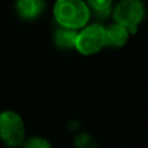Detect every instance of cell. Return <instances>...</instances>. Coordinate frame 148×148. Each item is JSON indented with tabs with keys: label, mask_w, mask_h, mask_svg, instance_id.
<instances>
[{
	"label": "cell",
	"mask_w": 148,
	"mask_h": 148,
	"mask_svg": "<svg viewBox=\"0 0 148 148\" xmlns=\"http://www.w3.org/2000/svg\"><path fill=\"white\" fill-rule=\"evenodd\" d=\"M52 13L59 26L74 30L82 29L91 18L90 8L84 0H56Z\"/></svg>",
	"instance_id": "6da1fadb"
},
{
	"label": "cell",
	"mask_w": 148,
	"mask_h": 148,
	"mask_svg": "<svg viewBox=\"0 0 148 148\" xmlns=\"http://www.w3.org/2000/svg\"><path fill=\"white\" fill-rule=\"evenodd\" d=\"M26 139L23 118L14 110L0 112V142L7 147H20Z\"/></svg>",
	"instance_id": "7a4b0ae2"
},
{
	"label": "cell",
	"mask_w": 148,
	"mask_h": 148,
	"mask_svg": "<svg viewBox=\"0 0 148 148\" xmlns=\"http://www.w3.org/2000/svg\"><path fill=\"white\" fill-rule=\"evenodd\" d=\"M107 47L105 26L99 22L84 25L77 33L74 49L83 56H91Z\"/></svg>",
	"instance_id": "3957f363"
},
{
	"label": "cell",
	"mask_w": 148,
	"mask_h": 148,
	"mask_svg": "<svg viewBox=\"0 0 148 148\" xmlns=\"http://www.w3.org/2000/svg\"><path fill=\"white\" fill-rule=\"evenodd\" d=\"M114 22L126 26L130 34H135L146 17V5L142 0H120L112 8Z\"/></svg>",
	"instance_id": "277c9868"
},
{
	"label": "cell",
	"mask_w": 148,
	"mask_h": 148,
	"mask_svg": "<svg viewBox=\"0 0 148 148\" xmlns=\"http://www.w3.org/2000/svg\"><path fill=\"white\" fill-rule=\"evenodd\" d=\"M47 7L46 0H16L14 10L23 21H34L44 13Z\"/></svg>",
	"instance_id": "5b68a950"
},
{
	"label": "cell",
	"mask_w": 148,
	"mask_h": 148,
	"mask_svg": "<svg viewBox=\"0 0 148 148\" xmlns=\"http://www.w3.org/2000/svg\"><path fill=\"white\" fill-rule=\"evenodd\" d=\"M130 31L126 26L118 22H113L109 26H105V40L107 46L113 48H122L130 38Z\"/></svg>",
	"instance_id": "8992f818"
},
{
	"label": "cell",
	"mask_w": 148,
	"mask_h": 148,
	"mask_svg": "<svg viewBox=\"0 0 148 148\" xmlns=\"http://www.w3.org/2000/svg\"><path fill=\"white\" fill-rule=\"evenodd\" d=\"M77 33H78V30L59 26L52 34V42H53L55 47L60 49H65V51L66 49H74Z\"/></svg>",
	"instance_id": "52a82bcc"
},
{
	"label": "cell",
	"mask_w": 148,
	"mask_h": 148,
	"mask_svg": "<svg viewBox=\"0 0 148 148\" xmlns=\"http://www.w3.org/2000/svg\"><path fill=\"white\" fill-rule=\"evenodd\" d=\"M91 16L99 21H104L112 14L113 0H86Z\"/></svg>",
	"instance_id": "ba28073f"
},
{
	"label": "cell",
	"mask_w": 148,
	"mask_h": 148,
	"mask_svg": "<svg viewBox=\"0 0 148 148\" xmlns=\"http://www.w3.org/2000/svg\"><path fill=\"white\" fill-rule=\"evenodd\" d=\"M74 146L78 148H94L97 147V142L95 140V138L88 133H78L74 136L73 140Z\"/></svg>",
	"instance_id": "9c48e42d"
},
{
	"label": "cell",
	"mask_w": 148,
	"mask_h": 148,
	"mask_svg": "<svg viewBox=\"0 0 148 148\" xmlns=\"http://www.w3.org/2000/svg\"><path fill=\"white\" fill-rule=\"evenodd\" d=\"M22 146L26 148H51L52 144L48 139L43 136H30L23 140Z\"/></svg>",
	"instance_id": "30bf717a"
},
{
	"label": "cell",
	"mask_w": 148,
	"mask_h": 148,
	"mask_svg": "<svg viewBox=\"0 0 148 148\" xmlns=\"http://www.w3.org/2000/svg\"><path fill=\"white\" fill-rule=\"evenodd\" d=\"M68 126H69V130H72V131H78L81 129V123L78 121H70Z\"/></svg>",
	"instance_id": "8fae6325"
}]
</instances>
